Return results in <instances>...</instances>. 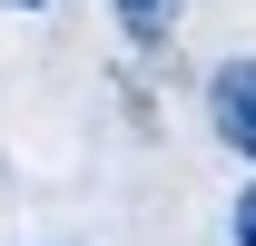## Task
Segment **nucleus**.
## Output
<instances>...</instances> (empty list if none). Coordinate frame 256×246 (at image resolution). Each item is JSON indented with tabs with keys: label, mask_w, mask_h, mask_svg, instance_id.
Instances as JSON below:
<instances>
[{
	"label": "nucleus",
	"mask_w": 256,
	"mask_h": 246,
	"mask_svg": "<svg viewBox=\"0 0 256 246\" xmlns=\"http://www.w3.org/2000/svg\"><path fill=\"white\" fill-rule=\"evenodd\" d=\"M207 118L236 158H256V60H217L207 69Z\"/></svg>",
	"instance_id": "f257e3e1"
},
{
	"label": "nucleus",
	"mask_w": 256,
	"mask_h": 246,
	"mask_svg": "<svg viewBox=\"0 0 256 246\" xmlns=\"http://www.w3.org/2000/svg\"><path fill=\"white\" fill-rule=\"evenodd\" d=\"M108 10H118V30H128V40H158L168 20H178V0H108Z\"/></svg>",
	"instance_id": "f03ea898"
},
{
	"label": "nucleus",
	"mask_w": 256,
	"mask_h": 246,
	"mask_svg": "<svg viewBox=\"0 0 256 246\" xmlns=\"http://www.w3.org/2000/svg\"><path fill=\"white\" fill-rule=\"evenodd\" d=\"M236 246H256V187L236 197Z\"/></svg>",
	"instance_id": "7ed1b4c3"
}]
</instances>
